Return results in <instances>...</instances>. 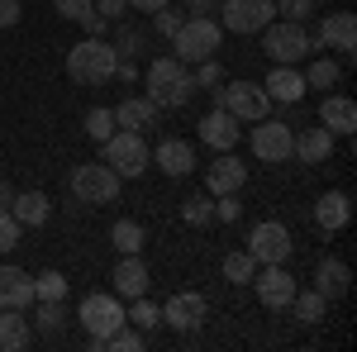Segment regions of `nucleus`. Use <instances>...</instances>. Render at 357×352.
Returning <instances> with one entry per match:
<instances>
[{"label": "nucleus", "mask_w": 357, "mask_h": 352, "mask_svg": "<svg viewBox=\"0 0 357 352\" xmlns=\"http://www.w3.org/2000/svg\"><path fill=\"white\" fill-rule=\"evenodd\" d=\"M110 281H114V296H124V300L148 296V286H153V276H148V267H143L138 252H124V257H119V267H114Z\"/></svg>", "instance_id": "obj_18"}, {"label": "nucleus", "mask_w": 357, "mask_h": 352, "mask_svg": "<svg viewBox=\"0 0 357 352\" xmlns=\"http://www.w3.org/2000/svg\"><path fill=\"white\" fill-rule=\"evenodd\" d=\"M276 15H281V20H296V24H305V20L314 15V0H276Z\"/></svg>", "instance_id": "obj_40"}, {"label": "nucleus", "mask_w": 357, "mask_h": 352, "mask_svg": "<svg viewBox=\"0 0 357 352\" xmlns=\"http://www.w3.org/2000/svg\"><path fill=\"white\" fill-rule=\"evenodd\" d=\"M291 148H296L291 124H281V119H257V129H252V158H257V162H291Z\"/></svg>", "instance_id": "obj_11"}, {"label": "nucleus", "mask_w": 357, "mask_h": 352, "mask_svg": "<svg viewBox=\"0 0 357 352\" xmlns=\"http://www.w3.org/2000/svg\"><path fill=\"white\" fill-rule=\"evenodd\" d=\"M143 343H148V333H143V328H129V324H119V328L110 333V338L100 343V352H105V348H114V352H138Z\"/></svg>", "instance_id": "obj_35"}, {"label": "nucleus", "mask_w": 357, "mask_h": 352, "mask_svg": "<svg viewBox=\"0 0 357 352\" xmlns=\"http://www.w3.org/2000/svg\"><path fill=\"white\" fill-rule=\"evenodd\" d=\"M153 162L162 167L172 181H181V176H191L195 171V148L186 138H162L158 148H153Z\"/></svg>", "instance_id": "obj_17"}, {"label": "nucleus", "mask_w": 357, "mask_h": 352, "mask_svg": "<svg viewBox=\"0 0 357 352\" xmlns=\"http://www.w3.org/2000/svg\"><path fill=\"white\" fill-rule=\"evenodd\" d=\"M53 10L62 15V20H72V24H82V20L91 15V10H96V5H91V0H53Z\"/></svg>", "instance_id": "obj_44"}, {"label": "nucleus", "mask_w": 357, "mask_h": 352, "mask_svg": "<svg viewBox=\"0 0 357 352\" xmlns=\"http://www.w3.org/2000/svg\"><path fill=\"white\" fill-rule=\"evenodd\" d=\"M243 181H248V167L234 158V153H220L215 158V167L205 171V190L210 195H238L243 190Z\"/></svg>", "instance_id": "obj_16"}, {"label": "nucleus", "mask_w": 357, "mask_h": 352, "mask_svg": "<svg viewBox=\"0 0 357 352\" xmlns=\"http://www.w3.org/2000/svg\"><path fill=\"white\" fill-rule=\"evenodd\" d=\"M148 162H153V148H148V138H143V134H134V129H114V134L105 138V167H110L119 181L143 176Z\"/></svg>", "instance_id": "obj_4"}, {"label": "nucleus", "mask_w": 357, "mask_h": 352, "mask_svg": "<svg viewBox=\"0 0 357 352\" xmlns=\"http://www.w3.org/2000/svg\"><path fill=\"white\" fill-rule=\"evenodd\" d=\"M205 296H195V291H181V296H172L162 305V324H172L176 333H195V328L205 324Z\"/></svg>", "instance_id": "obj_13"}, {"label": "nucleus", "mask_w": 357, "mask_h": 352, "mask_svg": "<svg viewBox=\"0 0 357 352\" xmlns=\"http://www.w3.org/2000/svg\"><path fill=\"white\" fill-rule=\"evenodd\" d=\"M110 243L119 247V252H143V243H148V234H143V224H138V219H114V229H110Z\"/></svg>", "instance_id": "obj_29"}, {"label": "nucleus", "mask_w": 357, "mask_h": 352, "mask_svg": "<svg viewBox=\"0 0 357 352\" xmlns=\"http://www.w3.org/2000/svg\"><path fill=\"white\" fill-rule=\"evenodd\" d=\"M114 67H119V53L105 38H82L72 53H67V77L77 86H105L114 82Z\"/></svg>", "instance_id": "obj_2"}, {"label": "nucleus", "mask_w": 357, "mask_h": 352, "mask_svg": "<svg viewBox=\"0 0 357 352\" xmlns=\"http://www.w3.org/2000/svg\"><path fill=\"white\" fill-rule=\"evenodd\" d=\"M238 215H243V200L238 195H215V219L220 224H238Z\"/></svg>", "instance_id": "obj_42"}, {"label": "nucleus", "mask_w": 357, "mask_h": 352, "mask_svg": "<svg viewBox=\"0 0 357 352\" xmlns=\"http://www.w3.org/2000/svg\"><path fill=\"white\" fill-rule=\"evenodd\" d=\"M153 29H158L162 38H172V33L181 29V10H172V5H162V10H153Z\"/></svg>", "instance_id": "obj_43"}, {"label": "nucleus", "mask_w": 357, "mask_h": 352, "mask_svg": "<svg viewBox=\"0 0 357 352\" xmlns=\"http://www.w3.org/2000/svg\"><path fill=\"white\" fill-rule=\"evenodd\" d=\"M91 5H96V15H100V20H119V15L129 10V0H91Z\"/></svg>", "instance_id": "obj_45"}, {"label": "nucleus", "mask_w": 357, "mask_h": 352, "mask_svg": "<svg viewBox=\"0 0 357 352\" xmlns=\"http://www.w3.org/2000/svg\"><path fill=\"white\" fill-rule=\"evenodd\" d=\"M220 15H224L220 24L229 29V33H243V38H252V33H262V29L272 24L276 0H224Z\"/></svg>", "instance_id": "obj_10"}, {"label": "nucleus", "mask_w": 357, "mask_h": 352, "mask_svg": "<svg viewBox=\"0 0 357 352\" xmlns=\"http://www.w3.org/2000/svg\"><path fill=\"white\" fill-rule=\"evenodd\" d=\"M252 271H257V262H252V252H248V247H238V252H229V257H224V281H234V286H248V281H252Z\"/></svg>", "instance_id": "obj_31"}, {"label": "nucleus", "mask_w": 357, "mask_h": 352, "mask_svg": "<svg viewBox=\"0 0 357 352\" xmlns=\"http://www.w3.org/2000/svg\"><path fill=\"white\" fill-rule=\"evenodd\" d=\"M143 95L153 100L158 109H181L186 100L195 95V82H191V67L176 62V57H153L148 72H143Z\"/></svg>", "instance_id": "obj_1"}, {"label": "nucleus", "mask_w": 357, "mask_h": 352, "mask_svg": "<svg viewBox=\"0 0 357 352\" xmlns=\"http://www.w3.org/2000/svg\"><path fill=\"white\" fill-rule=\"evenodd\" d=\"M215 105L229 109L238 124H257V119H267L272 95H267L262 86H252V82H224V86H215Z\"/></svg>", "instance_id": "obj_6"}, {"label": "nucleus", "mask_w": 357, "mask_h": 352, "mask_svg": "<svg viewBox=\"0 0 357 352\" xmlns=\"http://www.w3.org/2000/svg\"><path fill=\"white\" fill-rule=\"evenodd\" d=\"M262 53L272 57L276 67H296V62H305V57L314 53V38L296 20H272V24L262 29Z\"/></svg>", "instance_id": "obj_5"}, {"label": "nucleus", "mask_w": 357, "mask_h": 352, "mask_svg": "<svg viewBox=\"0 0 357 352\" xmlns=\"http://www.w3.org/2000/svg\"><path fill=\"white\" fill-rule=\"evenodd\" d=\"M181 219L195 224V229H200V224H215V195H210V190H205V195H191V200L181 205Z\"/></svg>", "instance_id": "obj_33"}, {"label": "nucleus", "mask_w": 357, "mask_h": 352, "mask_svg": "<svg viewBox=\"0 0 357 352\" xmlns=\"http://www.w3.org/2000/svg\"><path fill=\"white\" fill-rule=\"evenodd\" d=\"M72 195L82 205H110L119 195V176L105 162H82V167H72Z\"/></svg>", "instance_id": "obj_8"}, {"label": "nucleus", "mask_w": 357, "mask_h": 352, "mask_svg": "<svg viewBox=\"0 0 357 352\" xmlns=\"http://www.w3.org/2000/svg\"><path fill=\"white\" fill-rule=\"evenodd\" d=\"M215 10V0H191V15H210Z\"/></svg>", "instance_id": "obj_49"}, {"label": "nucleus", "mask_w": 357, "mask_h": 352, "mask_svg": "<svg viewBox=\"0 0 357 352\" xmlns=\"http://www.w3.org/2000/svg\"><path fill=\"white\" fill-rule=\"evenodd\" d=\"M238 138H243V129H238V119L229 114V109H210L205 119H200V143H210L215 153H234L238 148Z\"/></svg>", "instance_id": "obj_14"}, {"label": "nucleus", "mask_w": 357, "mask_h": 352, "mask_svg": "<svg viewBox=\"0 0 357 352\" xmlns=\"http://www.w3.org/2000/svg\"><path fill=\"white\" fill-rule=\"evenodd\" d=\"M138 15H153V10H162V5H172V0H129Z\"/></svg>", "instance_id": "obj_47"}, {"label": "nucleus", "mask_w": 357, "mask_h": 352, "mask_svg": "<svg viewBox=\"0 0 357 352\" xmlns=\"http://www.w3.org/2000/svg\"><path fill=\"white\" fill-rule=\"evenodd\" d=\"M10 200H15V190H10V181L0 176V210H10Z\"/></svg>", "instance_id": "obj_48"}, {"label": "nucleus", "mask_w": 357, "mask_h": 352, "mask_svg": "<svg viewBox=\"0 0 357 352\" xmlns=\"http://www.w3.org/2000/svg\"><path fill=\"white\" fill-rule=\"evenodd\" d=\"M195 91H215V86H224V67L220 57H210V62H195Z\"/></svg>", "instance_id": "obj_37"}, {"label": "nucleus", "mask_w": 357, "mask_h": 352, "mask_svg": "<svg viewBox=\"0 0 357 352\" xmlns=\"http://www.w3.org/2000/svg\"><path fill=\"white\" fill-rule=\"evenodd\" d=\"M348 219H353V200H348V190H324V195L314 200V224H319L324 234L348 229Z\"/></svg>", "instance_id": "obj_20"}, {"label": "nucleus", "mask_w": 357, "mask_h": 352, "mask_svg": "<svg viewBox=\"0 0 357 352\" xmlns=\"http://www.w3.org/2000/svg\"><path fill=\"white\" fill-rule=\"evenodd\" d=\"M272 100H281V105H301L305 100V72L301 67H272V77H267V86H262Z\"/></svg>", "instance_id": "obj_24"}, {"label": "nucleus", "mask_w": 357, "mask_h": 352, "mask_svg": "<svg viewBox=\"0 0 357 352\" xmlns=\"http://www.w3.org/2000/svg\"><path fill=\"white\" fill-rule=\"evenodd\" d=\"M86 134L96 138V143H105V138L114 134V109H105V105L86 109Z\"/></svg>", "instance_id": "obj_36"}, {"label": "nucleus", "mask_w": 357, "mask_h": 352, "mask_svg": "<svg viewBox=\"0 0 357 352\" xmlns=\"http://www.w3.org/2000/svg\"><path fill=\"white\" fill-rule=\"evenodd\" d=\"M314 48L353 53V48H357V15H348V10H338V15H324V24H319V38H314Z\"/></svg>", "instance_id": "obj_15"}, {"label": "nucleus", "mask_w": 357, "mask_h": 352, "mask_svg": "<svg viewBox=\"0 0 357 352\" xmlns=\"http://www.w3.org/2000/svg\"><path fill=\"white\" fill-rule=\"evenodd\" d=\"M248 252H252V262H257V267L291 262V229H286V224H276V219L252 224V234H248Z\"/></svg>", "instance_id": "obj_9"}, {"label": "nucleus", "mask_w": 357, "mask_h": 352, "mask_svg": "<svg viewBox=\"0 0 357 352\" xmlns=\"http://www.w3.org/2000/svg\"><path fill=\"white\" fill-rule=\"evenodd\" d=\"M348 286H353V271H348V262L324 257V262L314 267V291H319L324 300H343V296H348Z\"/></svg>", "instance_id": "obj_25"}, {"label": "nucleus", "mask_w": 357, "mask_h": 352, "mask_svg": "<svg viewBox=\"0 0 357 352\" xmlns=\"http://www.w3.org/2000/svg\"><path fill=\"white\" fill-rule=\"evenodd\" d=\"M291 158H301L305 167H324L333 158V134L319 124V129H301L296 134V148H291Z\"/></svg>", "instance_id": "obj_22"}, {"label": "nucleus", "mask_w": 357, "mask_h": 352, "mask_svg": "<svg viewBox=\"0 0 357 352\" xmlns=\"http://www.w3.org/2000/svg\"><path fill=\"white\" fill-rule=\"evenodd\" d=\"M33 305H38L33 324L43 328V333H57V328H62V300H33Z\"/></svg>", "instance_id": "obj_38"}, {"label": "nucleus", "mask_w": 357, "mask_h": 352, "mask_svg": "<svg viewBox=\"0 0 357 352\" xmlns=\"http://www.w3.org/2000/svg\"><path fill=\"white\" fill-rule=\"evenodd\" d=\"M319 124L329 129L333 138L343 134H357V105H353V95H324V105H319Z\"/></svg>", "instance_id": "obj_21"}, {"label": "nucleus", "mask_w": 357, "mask_h": 352, "mask_svg": "<svg viewBox=\"0 0 357 352\" xmlns=\"http://www.w3.org/2000/svg\"><path fill=\"white\" fill-rule=\"evenodd\" d=\"M286 309H291L301 324H319V319L329 314V300L319 296V291H301V286H296V296H291V305H286Z\"/></svg>", "instance_id": "obj_28"}, {"label": "nucleus", "mask_w": 357, "mask_h": 352, "mask_svg": "<svg viewBox=\"0 0 357 352\" xmlns=\"http://www.w3.org/2000/svg\"><path fill=\"white\" fill-rule=\"evenodd\" d=\"M224 43V24L220 20H210V15H191V20H181V29L172 33V48H176V62H210V57L220 53Z\"/></svg>", "instance_id": "obj_3"}, {"label": "nucleus", "mask_w": 357, "mask_h": 352, "mask_svg": "<svg viewBox=\"0 0 357 352\" xmlns=\"http://www.w3.org/2000/svg\"><path fill=\"white\" fill-rule=\"evenodd\" d=\"M124 324H134V328H143V333H148L153 324H162V305H153L148 296H138V300H134V309L124 314Z\"/></svg>", "instance_id": "obj_32"}, {"label": "nucleus", "mask_w": 357, "mask_h": 352, "mask_svg": "<svg viewBox=\"0 0 357 352\" xmlns=\"http://www.w3.org/2000/svg\"><path fill=\"white\" fill-rule=\"evenodd\" d=\"M158 114H162V109L153 105L148 95H129V100H119V105H114V129L148 134V129H158Z\"/></svg>", "instance_id": "obj_19"}, {"label": "nucleus", "mask_w": 357, "mask_h": 352, "mask_svg": "<svg viewBox=\"0 0 357 352\" xmlns=\"http://www.w3.org/2000/svg\"><path fill=\"white\" fill-rule=\"evenodd\" d=\"M248 286L257 291V300H262L267 309H286V305H291V296H296V276L286 271V262H272V267H257Z\"/></svg>", "instance_id": "obj_12"}, {"label": "nucleus", "mask_w": 357, "mask_h": 352, "mask_svg": "<svg viewBox=\"0 0 357 352\" xmlns=\"http://www.w3.org/2000/svg\"><path fill=\"white\" fill-rule=\"evenodd\" d=\"M67 276L62 271H43V276H33V300H67Z\"/></svg>", "instance_id": "obj_34"}, {"label": "nucleus", "mask_w": 357, "mask_h": 352, "mask_svg": "<svg viewBox=\"0 0 357 352\" xmlns=\"http://www.w3.org/2000/svg\"><path fill=\"white\" fill-rule=\"evenodd\" d=\"M77 319L86 324V333H91V348L100 352V343L110 338L114 328L124 324V305H119V296H86L82 300V309H77Z\"/></svg>", "instance_id": "obj_7"}, {"label": "nucleus", "mask_w": 357, "mask_h": 352, "mask_svg": "<svg viewBox=\"0 0 357 352\" xmlns=\"http://www.w3.org/2000/svg\"><path fill=\"white\" fill-rule=\"evenodd\" d=\"M20 234H24V224L10 215V210H0V252H10V247L20 243Z\"/></svg>", "instance_id": "obj_41"}, {"label": "nucleus", "mask_w": 357, "mask_h": 352, "mask_svg": "<svg viewBox=\"0 0 357 352\" xmlns=\"http://www.w3.org/2000/svg\"><path fill=\"white\" fill-rule=\"evenodd\" d=\"M338 77H343V72H338V62H333V57H314V62L305 67V86H310V91H333Z\"/></svg>", "instance_id": "obj_30"}, {"label": "nucleus", "mask_w": 357, "mask_h": 352, "mask_svg": "<svg viewBox=\"0 0 357 352\" xmlns=\"http://www.w3.org/2000/svg\"><path fill=\"white\" fill-rule=\"evenodd\" d=\"M0 305L5 309H29L33 305V276L24 267H0Z\"/></svg>", "instance_id": "obj_23"}, {"label": "nucleus", "mask_w": 357, "mask_h": 352, "mask_svg": "<svg viewBox=\"0 0 357 352\" xmlns=\"http://www.w3.org/2000/svg\"><path fill=\"white\" fill-rule=\"evenodd\" d=\"M10 215L20 219L24 229H43L48 215H53V200H48L43 190H24V195H15V200H10Z\"/></svg>", "instance_id": "obj_26"}, {"label": "nucleus", "mask_w": 357, "mask_h": 352, "mask_svg": "<svg viewBox=\"0 0 357 352\" xmlns=\"http://www.w3.org/2000/svg\"><path fill=\"white\" fill-rule=\"evenodd\" d=\"M20 15H24L20 0H0V29H15V24H20Z\"/></svg>", "instance_id": "obj_46"}, {"label": "nucleus", "mask_w": 357, "mask_h": 352, "mask_svg": "<svg viewBox=\"0 0 357 352\" xmlns=\"http://www.w3.org/2000/svg\"><path fill=\"white\" fill-rule=\"evenodd\" d=\"M114 53H119V57L148 53V33H138V29H119V38H114Z\"/></svg>", "instance_id": "obj_39"}, {"label": "nucleus", "mask_w": 357, "mask_h": 352, "mask_svg": "<svg viewBox=\"0 0 357 352\" xmlns=\"http://www.w3.org/2000/svg\"><path fill=\"white\" fill-rule=\"evenodd\" d=\"M29 309H5L0 314V352H20L33 343V324L24 319Z\"/></svg>", "instance_id": "obj_27"}]
</instances>
